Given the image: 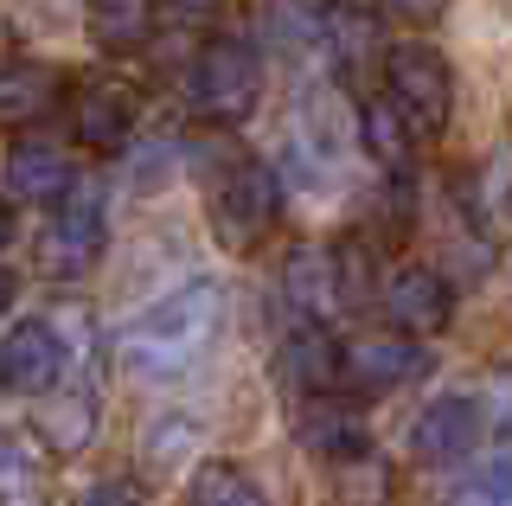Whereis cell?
Here are the masks:
<instances>
[{"instance_id": "5", "label": "cell", "mask_w": 512, "mask_h": 506, "mask_svg": "<svg viewBox=\"0 0 512 506\" xmlns=\"http://www.w3.org/2000/svg\"><path fill=\"white\" fill-rule=\"evenodd\" d=\"M103 250H109L103 199H96V186H71V199H58L52 225L39 231V270L58 282H77L103 263Z\"/></svg>"}, {"instance_id": "11", "label": "cell", "mask_w": 512, "mask_h": 506, "mask_svg": "<svg viewBox=\"0 0 512 506\" xmlns=\"http://www.w3.org/2000/svg\"><path fill=\"white\" fill-rule=\"evenodd\" d=\"M0 186H7L13 205H58L77 186V173L64 161V148H52V141H13L7 167H0Z\"/></svg>"}, {"instance_id": "26", "label": "cell", "mask_w": 512, "mask_h": 506, "mask_svg": "<svg viewBox=\"0 0 512 506\" xmlns=\"http://www.w3.org/2000/svg\"><path fill=\"white\" fill-rule=\"evenodd\" d=\"M384 13H397V20H410V26H429V20L448 13V0H384Z\"/></svg>"}, {"instance_id": "9", "label": "cell", "mask_w": 512, "mask_h": 506, "mask_svg": "<svg viewBox=\"0 0 512 506\" xmlns=\"http://www.w3.org/2000/svg\"><path fill=\"white\" fill-rule=\"evenodd\" d=\"M295 436H301V449L320 455V462H346V455H365V449H378L372 442V423L359 417V404L340 398V391H327V398H301L295 404Z\"/></svg>"}, {"instance_id": "16", "label": "cell", "mask_w": 512, "mask_h": 506, "mask_svg": "<svg viewBox=\"0 0 512 506\" xmlns=\"http://www.w3.org/2000/svg\"><path fill=\"white\" fill-rule=\"evenodd\" d=\"M32 436L52 455H77L96 436V404L90 391H45V404H32Z\"/></svg>"}, {"instance_id": "22", "label": "cell", "mask_w": 512, "mask_h": 506, "mask_svg": "<svg viewBox=\"0 0 512 506\" xmlns=\"http://www.w3.org/2000/svg\"><path fill=\"white\" fill-rule=\"evenodd\" d=\"M263 26L288 52L320 45V33H327V0H263Z\"/></svg>"}, {"instance_id": "21", "label": "cell", "mask_w": 512, "mask_h": 506, "mask_svg": "<svg viewBox=\"0 0 512 506\" xmlns=\"http://www.w3.org/2000/svg\"><path fill=\"white\" fill-rule=\"evenodd\" d=\"M391 487H397V474L378 449L333 462V500L340 506H391Z\"/></svg>"}, {"instance_id": "15", "label": "cell", "mask_w": 512, "mask_h": 506, "mask_svg": "<svg viewBox=\"0 0 512 506\" xmlns=\"http://www.w3.org/2000/svg\"><path fill=\"white\" fill-rule=\"evenodd\" d=\"M282 378L301 391V398H327V391H340V340H333L327 327L301 321L295 334L282 340Z\"/></svg>"}, {"instance_id": "1", "label": "cell", "mask_w": 512, "mask_h": 506, "mask_svg": "<svg viewBox=\"0 0 512 506\" xmlns=\"http://www.w3.org/2000/svg\"><path fill=\"white\" fill-rule=\"evenodd\" d=\"M218 327H224V295L212 282H186V289L160 295L148 314H135L122 327L116 353L135 378H180L212 353Z\"/></svg>"}, {"instance_id": "28", "label": "cell", "mask_w": 512, "mask_h": 506, "mask_svg": "<svg viewBox=\"0 0 512 506\" xmlns=\"http://www.w3.org/2000/svg\"><path fill=\"white\" fill-rule=\"evenodd\" d=\"M167 7H180L186 20H205V13H218V0H167Z\"/></svg>"}, {"instance_id": "24", "label": "cell", "mask_w": 512, "mask_h": 506, "mask_svg": "<svg viewBox=\"0 0 512 506\" xmlns=\"http://www.w3.org/2000/svg\"><path fill=\"white\" fill-rule=\"evenodd\" d=\"M333 270H340V308H365V295H372V257H365L359 237L333 244Z\"/></svg>"}, {"instance_id": "29", "label": "cell", "mask_w": 512, "mask_h": 506, "mask_svg": "<svg viewBox=\"0 0 512 506\" xmlns=\"http://www.w3.org/2000/svg\"><path fill=\"white\" fill-rule=\"evenodd\" d=\"M13 308V270H0V314Z\"/></svg>"}, {"instance_id": "14", "label": "cell", "mask_w": 512, "mask_h": 506, "mask_svg": "<svg viewBox=\"0 0 512 506\" xmlns=\"http://www.w3.org/2000/svg\"><path fill=\"white\" fill-rule=\"evenodd\" d=\"M64 97V71L45 65V58H13L0 71V129H32L45 122Z\"/></svg>"}, {"instance_id": "10", "label": "cell", "mask_w": 512, "mask_h": 506, "mask_svg": "<svg viewBox=\"0 0 512 506\" xmlns=\"http://www.w3.org/2000/svg\"><path fill=\"white\" fill-rule=\"evenodd\" d=\"M480 436H487V410H480V398H436L423 417H416L410 449H416V462L442 468V462H461V455H474Z\"/></svg>"}, {"instance_id": "20", "label": "cell", "mask_w": 512, "mask_h": 506, "mask_svg": "<svg viewBox=\"0 0 512 506\" xmlns=\"http://www.w3.org/2000/svg\"><path fill=\"white\" fill-rule=\"evenodd\" d=\"M327 52H333V65H340L346 84H359V71H365V58H378V26H372V13H352V7H327Z\"/></svg>"}, {"instance_id": "23", "label": "cell", "mask_w": 512, "mask_h": 506, "mask_svg": "<svg viewBox=\"0 0 512 506\" xmlns=\"http://www.w3.org/2000/svg\"><path fill=\"white\" fill-rule=\"evenodd\" d=\"M192 506H269V500L237 462H205L192 474Z\"/></svg>"}, {"instance_id": "7", "label": "cell", "mask_w": 512, "mask_h": 506, "mask_svg": "<svg viewBox=\"0 0 512 506\" xmlns=\"http://www.w3.org/2000/svg\"><path fill=\"white\" fill-rule=\"evenodd\" d=\"M64 378V340L52 321H13L0 334V391L13 398H45Z\"/></svg>"}, {"instance_id": "18", "label": "cell", "mask_w": 512, "mask_h": 506, "mask_svg": "<svg viewBox=\"0 0 512 506\" xmlns=\"http://www.w3.org/2000/svg\"><path fill=\"white\" fill-rule=\"evenodd\" d=\"M359 141H365V154L391 173V180H404L410 173V129L397 122V109L384 103V97H359Z\"/></svg>"}, {"instance_id": "19", "label": "cell", "mask_w": 512, "mask_h": 506, "mask_svg": "<svg viewBox=\"0 0 512 506\" xmlns=\"http://www.w3.org/2000/svg\"><path fill=\"white\" fill-rule=\"evenodd\" d=\"M52 500V474L32 455V442L0 430V506H45Z\"/></svg>"}, {"instance_id": "27", "label": "cell", "mask_w": 512, "mask_h": 506, "mask_svg": "<svg viewBox=\"0 0 512 506\" xmlns=\"http://www.w3.org/2000/svg\"><path fill=\"white\" fill-rule=\"evenodd\" d=\"M71 506H135V494H128L122 481H96V487H84Z\"/></svg>"}, {"instance_id": "25", "label": "cell", "mask_w": 512, "mask_h": 506, "mask_svg": "<svg viewBox=\"0 0 512 506\" xmlns=\"http://www.w3.org/2000/svg\"><path fill=\"white\" fill-rule=\"evenodd\" d=\"M448 506H506V462H487L468 487H455Z\"/></svg>"}, {"instance_id": "8", "label": "cell", "mask_w": 512, "mask_h": 506, "mask_svg": "<svg viewBox=\"0 0 512 506\" xmlns=\"http://www.w3.org/2000/svg\"><path fill=\"white\" fill-rule=\"evenodd\" d=\"M423 366H429V353L416 340H397V334H372V340L340 346V385L352 398H384V391L410 385Z\"/></svg>"}, {"instance_id": "12", "label": "cell", "mask_w": 512, "mask_h": 506, "mask_svg": "<svg viewBox=\"0 0 512 506\" xmlns=\"http://www.w3.org/2000/svg\"><path fill=\"white\" fill-rule=\"evenodd\" d=\"M282 295L308 327H327L340 314V270H333V244H295L282 263Z\"/></svg>"}, {"instance_id": "2", "label": "cell", "mask_w": 512, "mask_h": 506, "mask_svg": "<svg viewBox=\"0 0 512 506\" xmlns=\"http://www.w3.org/2000/svg\"><path fill=\"white\" fill-rule=\"evenodd\" d=\"M205 218H212V237L231 250V257H256L263 237L282 225V180L269 173V161L237 154V161L212 180V205H205Z\"/></svg>"}, {"instance_id": "3", "label": "cell", "mask_w": 512, "mask_h": 506, "mask_svg": "<svg viewBox=\"0 0 512 506\" xmlns=\"http://www.w3.org/2000/svg\"><path fill=\"white\" fill-rule=\"evenodd\" d=\"M384 103L397 109V122L410 135H442L448 109H455V71H448V58L423 39L384 45Z\"/></svg>"}, {"instance_id": "4", "label": "cell", "mask_w": 512, "mask_h": 506, "mask_svg": "<svg viewBox=\"0 0 512 506\" xmlns=\"http://www.w3.org/2000/svg\"><path fill=\"white\" fill-rule=\"evenodd\" d=\"M186 97L205 122H244L256 116V97H263V58L250 52L244 39H212L199 45L186 71Z\"/></svg>"}, {"instance_id": "13", "label": "cell", "mask_w": 512, "mask_h": 506, "mask_svg": "<svg viewBox=\"0 0 512 506\" xmlns=\"http://www.w3.org/2000/svg\"><path fill=\"white\" fill-rule=\"evenodd\" d=\"M135 122H141V97H135L128 84H90L84 97H77V109H71L77 141H84V148H96V154L128 148Z\"/></svg>"}, {"instance_id": "6", "label": "cell", "mask_w": 512, "mask_h": 506, "mask_svg": "<svg viewBox=\"0 0 512 506\" xmlns=\"http://www.w3.org/2000/svg\"><path fill=\"white\" fill-rule=\"evenodd\" d=\"M384 314H391L397 340L423 346L429 334H442V327L455 321V289H448V276L429 270V263H404V270L384 276Z\"/></svg>"}, {"instance_id": "17", "label": "cell", "mask_w": 512, "mask_h": 506, "mask_svg": "<svg viewBox=\"0 0 512 506\" xmlns=\"http://www.w3.org/2000/svg\"><path fill=\"white\" fill-rule=\"evenodd\" d=\"M84 33H90L96 52H109V58L141 52L148 33H154V0H90Z\"/></svg>"}]
</instances>
